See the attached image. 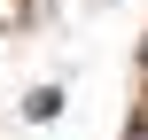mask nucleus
Returning <instances> with one entry per match:
<instances>
[{
  "instance_id": "f257e3e1",
  "label": "nucleus",
  "mask_w": 148,
  "mask_h": 140,
  "mask_svg": "<svg viewBox=\"0 0 148 140\" xmlns=\"http://www.w3.org/2000/svg\"><path fill=\"white\" fill-rule=\"evenodd\" d=\"M133 140H148V132H133Z\"/></svg>"
}]
</instances>
